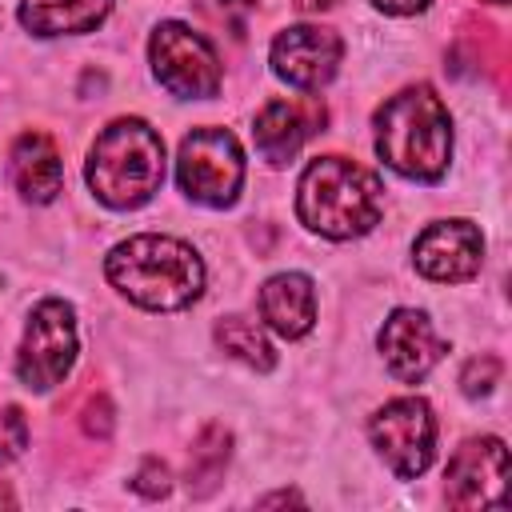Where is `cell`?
<instances>
[{
    "mask_svg": "<svg viewBox=\"0 0 512 512\" xmlns=\"http://www.w3.org/2000/svg\"><path fill=\"white\" fill-rule=\"evenodd\" d=\"M260 316L288 340L304 336L316 320V292L312 280L300 272H280L260 288Z\"/></svg>",
    "mask_w": 512,
    "mask_h": 512,
    "instance_id": "cell-14",
    "label": "cell"
},
{
    "mask_svg": "<svg viewBox=\"0 0 512 512\" xmlns=\"http://www.w3.org/2000/svg\"><path fill=\"white\" fill-rule=\"evenodd\" d=\"M108 280L140 308L172 312L200 296L204 264L172 236H132L108 252Z\"/></svg>",
    "mask_w": 512,
    "mask_h": 512,
    "instance_id": "cell-2",
    "label": "cell"
},
{
    "mask_svg": "<svg viewBox=\"0 0 512 512\" xmlns=\"http://www.w3.org/2000/svg\"><path fill=\"white\" fill-rule=\"evenodd\" d=\"M228 460H232V432L224 424H204L188 452V492L208 496L220 484Z\"/></svg>",
    "mask_w": 512,
    "mask_h": 512,
    "instance_id": "cell-17",
    "label": "cell"
},
{
    "mask_svg": "<svg viewBox=\"0 0 512 512\" xmlns=\"http://www.w3.org/2000/svg\"><path fill=\"white\" fill-rule=\"evenodd\" d=\"M180 188L208 208H228L244 184V156L228 128H196L180 144Z\"/></svg>",
    "mask_w": 512,
    "mask_h": 512,
    "instance_id": "cell-5",
    "label": "cell"
},
{
    "mask_svg": "<svg viewBox=\"0 0 512 512\" xmlns=\"http://www.w3.org/2000/svg\"><path fill=\"white\" fill-rule=\"evenodd\" d=\"M332 4H340V0H296V8H304V12H320V8H332Z\"/></svg>",
    "mask_w": 512,
    "mask_h": 512,
    "instance_id": "cell-25",
    "label": "cell"
},
{
    "mask_svg": "<svg viewBox=\"0 0 512 512\" xmlns=\"http://www.w3.org/2000/svg\"><path fill=\"white\" fill-rule=\"evenodd\" d=\"M80 432L88 440H108L112 436V400L104 392H88V400L80 408Z\"/></svg>",
    "mask_w": 512,
    "mask_h": 512,
    "instance_id": "cell-21",
    "label": "cell"
},
{
    "mask_svg": "<svg viewBox=\"0 0 512 512\" xmlns=\"http://www.w3.org/2000/svg\"><path fill=\"white\" fill-rule=\"evenodd\" d=\"M500 372H504L500 356H476V360H468L464 372H460V388H464V396H488L492 384L500 380Z\"/></svg>",
    "mask_w": 512,
    "mask_h": 512,
    "instance_id": "cell-19",
    "label": "cell"
},
{
    "mask_svg": "<svg viewBox=\"0 0 512 512\" xmlns=\"http://www.w3.org/2000/svg\"><path fill=\"white\" fill-rule=\"evenodd\" d=\"M380 208H384L380 176L360 168L356 160L320 156L300 176L296 212L320 236H332V240L364 236L380 220Z\"/></svg>",
    "mask_w": 512,
    "mask_h": 512,
    "instance_id": "cell-3",
    "label": "cell"
},
{
    "mask_svg": "<svg viewBox=\"0 0 512 512\" xmlns=\"http://www.w3.org/2000/svg\"><path fill=\"white\" fill-rule=\"evenodd\" d=\"M492 4H504V0H492Z\"/></svg>",
    "mask_w": 512,
    "mask_h": 512,
    "instance_id": "cell-28",
    "label": "cell"
},
{
    "mask_svg": "<svg viewBox=\"0 0 512 512\" xmlns=\"http://www.w3.org/2000/svg\"><path fill=\"white\" fill-rule=\"evenodd\" d=\"M336 64H340V36L332 28L296 24L272 40V68L280 80L296 88H308V92L324 88L336 76Z\"/></svg>",
    "mask_w": 512,
    "mask_h": 512,
    "instance_id": "cell-10",
    "label": "cell"
},
{
    "mask_svg": "<svg viewBox=\"0 0 512 512\" xmlns=\"http://www.w3.org/2000/svg\"><path fill=\"white\" fill-rule=\"evenodd\" d=\"M220 4H224L228 12H248V8L256 4V0H220Z\"/></svg>",
    "mask_w": 512,
    "mask_h": 512,
    "instance_id": "cell-26",
    "label": "cell"
},
{
    "mask_svg": "<svg viewBox=\"0 0 512 512\" xmlns=\"http://www.w3.org/2000/svg\"><path fill=\"white\" fill-rule=\"evenodd\" d=\"M376 152L412 180H440L452 152V120L428 84H412L376 108Z\"/></svg>",
    "mask_w": 512,
    "mask_h": 512,
    "instance_id": "cell-1",
    "label": "cell"
},
{
    "mask_svg": "<svg viewBox=\"0 0 512 512\" xmlns=\"http://www.w3.org/2000/svg\"><path fill=\"white\" fill-rule=\"evenodd\" d=\"M28 448V420L20 408H0V464L16 460Z\"/></svg>",
    "mask_w": 512,
    "mask_h": 512,
    "instance_id": "cell-20",
    "label": "cell"
},
{
    "mask_svg": "<svg viewBox=\"0 0 512 512\" xmlns=\"http://www.w3.org/2000/svg\"><path fill=\"white\" fill-rule=\"evenodd\" d=\"M12 180L20 188V196L44 204L60 192L64 184V164H60V152L52 144V136L44 132H24L16 144H12Z\"/></svg>",
    "mask_w": 512,
    "mask_h": 512,
    "instance_id": "cell-15",
    "label": "cell"
},
{
    "mask_svg": "<svg viewBox=\"0 0 512 512\" xmlns=\"http://www.w3.org/2000/svg\"><path fill=\"white\" fill-rule=\"evenodd\" d=\"M376 8H384V12H392V16H408V12H420L428 0H372Z\"/></svg>",
    "mask_w": 512,
    "mask_h": 512,
    "instance_id": "cell-23",
    "label": "cell"
},
{
    "mask_svg": "<svg viewBox=\"0 0 512 512\" xmlns=\"http://www.w3.org/2000/svg\"><path fill=\"white\" fill-rule=\"evenodd\" d=\"M324 132V104L320 100H268L256 116V148L268 164H288L308 136Z\"/></svg>",
    "mask_w": 512,
    "mask_h": 512,
    "instance_id": "cell-13",
    "label": "cell"
},
{
    "mask_svg": "<svg viewBox=\"0 0 512 512\" xmlns=\"http://www.w3.org/2000/svg\"><path fill=\"white\" fill-rule=\"evenodd\" d=\"M216 344H220L224 352H232L236 360L252 364L256 372H272V364H276L272 344L264 340V332H260L248 316H224V320L216 324Z\"/></svg>",
    "mask_w": 512,
    "mask_h": 512,
    "instance_id": "cell-18",
    "label": "cell"
},
{
    "mask_svg": "<svg viewBox=\"0 0 512 512\" xmlns=\"http://www.w3.org/2000/svg\"><path fill=\"white\" fill-rule=\"evenodd\" d=\"M444 480V496L452 508H500L508 484V448L496 436L464 440L452 452Z\"/></svg>",
    "mask_w": 512,
    "mask_h": 512,
    "instance_id": "cell-9",
    "label": "cell"
},
{
    "mask_svg": "<svg viewBox=\"0 0 512 512\" xmlns=\"http://www.w3.org/2000/svg\"><path fill=\"white\" fill-rule=\"evenodd\" d=\"M112 0H24L20 24L36 36H64V32H92L108 16Z\"/></svg>",
    "mask_w": 512,
    "mask_h": 512,
    "instance_id": "cell-16",
    "label": "cell"
},
{
    "mask_svg": "<svg viewBox=\"0 0 512 512\" xmlns=\"http://www.w3.org/2000/svg\"><path fill=\"white\" fill-rule=\"evenodd\" d=\"M372 444L380 448V456L388 460V468L404 480H416L428 464H432V448H436V420L432 408L420 396H400L388 400L372 424Z\"/></svg>",
    "mask_w": 512,
    "mask_h": 512,
    "instance_id": "cell-8",
    "label": "cell"
},
{
    "mask_svg": "<svg viewBox=\"0 0 512 512\" xmlns=\"http://www.w3.org/2000/svg\"><path fill=\"white\" fill-rule=\"evenodd\" d=\"M260 504H300V496L296 492H276V496H264Z\"/></svg>",
    "mask_w": 512,
    "mask_h": 512,
    "instance_id": "cell-24",
    "label": "cell"
},
{
    "mask_svg": "<svg viewBox=\"0 0 512 512\" xmlns=\"http://www.w3.org/2000/svg\"><path fill=\"white\" fill-rule=\"evenodd\" d=\"M76 360V316L64 300H44L32 308L20 352H16V372L28 388L48 392L52 384L64 380V372Z\"/></svg>",
    "mask_w": 512,
    "mask_h": 512,
    "instance_id": "cell-6",
    "label": "cell"
},
{
    "mask_svg": "<svg viewBox=\"0 0 512 512\" xmlns=\"http://www.w3.org/2000/svg\"><path fill=\"white\" fill-rule=\"evenodd\" d=\"M152 68H156V80L172 92V96H184V100H204V96H216L220 88V60L212 52V44L192 32L188 24H160L152 32Z\"/></svg>",
    "mask_w": 512,
    "mask_h": 512,
    "instance_id": "cell-7",
    "label": "cell"
},
{
    "mask_svg": "<svg viewBox=\"0 0 512 512\" xmlns=\"http://www.w3.org/2000/svg\"><path fill=\"white\" fill-rule=\"evenodd\" d=\"M480 256H484V240L468 220H440L428 224L416 240V268L428 280H468L480 272Z\"/></svg>",
    "mask_w": 512,
    "mask_h": 512,
    "instance_id": "cell-12",
    "label": "cell"
},
{
    "mask_svg": "<svg viewBox=\"0 0 512 512\" xmlns=\"http://www.w3.org/2000/svg\"><path fill=\"white\" fill-rule=\"evenodd\" d=\"M0 504H4V508H12V492H8L4 484H0Z\"/></svg>",
    "mask_w": 512,
    "mask_h": 512,
    "instance_id": "cell-27",
    "label": "cell"
},
{
    "mask_svg": "<svg viewBox=\"0 0 512 512\" xmlns=\"http://www.w3.org/2000/svg\"><path fill=\"white\" fill-rule=\"evenodd\" d=\"M132 488H136L140 496H148V500L168 496V488H172V472H168V464H164V460H156V456H148V460L140 464V472H136Z\"/></svg>",
    "mask_w": 512,
    "mask_h": 512,
    "instance_id": "cell-22",
    "label": "cell"
},
{
    "mask_svg": "<svg viewBox=\"0 0 512 512\" xmlns=\"http://www.w3.org/2000/svg\"><path fill=\"white\" fill-rule=\"evenodd\" d=\"M164 180V140L144 120H112L88 152V184L108 208H140Z\"/></svg>",
    "mask_w": 512,
    "mask_h": 512,
    "instance_id": "cell-4",
    "label": "cell"
},
{
    "mask_svg": "<svg viewBox=\"0 0 512 512\" xmlns=\"http://www.w3.org/2000/svg\"><path fill=\"white\" fill-rule=\"evenodd\" d=\"M380 352L388 372L400 384H416L432 372V364L448 352L444 340L432 332V320L416 308H396L380 328Z\"/></svg>",
    "mask_w": 512,
    "mask_h": 512,
    "instance_id": "cell-11",
    "label": "cell"
}]
</instances>
